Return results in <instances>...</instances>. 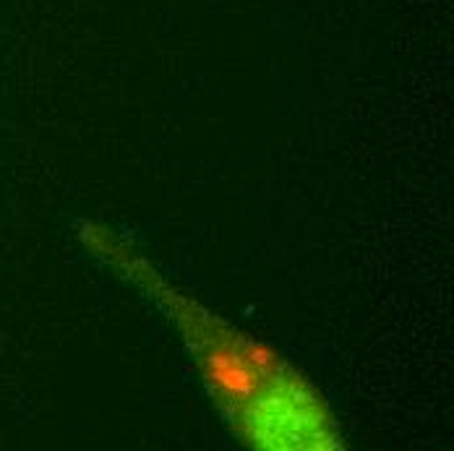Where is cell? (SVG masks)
<instances>
[{"label":"cell","mask_w":454,"mask_h":451,"mask_svg":"<svg viewBox=\"0 0 454 451\" xmlns=\"http://www.w3.org/2000/svg\"><path fill=\"white\" fill-rule=\"evenodd\" d=\"M84 243L91 251L123 271L146 298L157 300L201 368L204 384L215 405L225 412L238 439L254 449L326 451L340 449L342 436L337 423L309 384L290 362L264 342L230 329L212 316L129 251L110 229L84 227Z\"/></svg>","instance_id":"obj_1"}]
</instances>
